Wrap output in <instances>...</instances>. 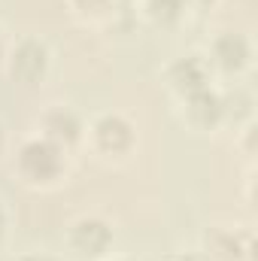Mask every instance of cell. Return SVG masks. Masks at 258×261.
I'll list each match as a JSON object with an SVG mask.
<instances>
[{
	"label": "cell",
	"mask_w": 258,
	"mask_h": 261,
	"mask_svg": "<svg viewBox=\"0 0 258 261\" xmlns=\"http://www.w3.org/2000/svg\"><path fill=\"white\" fill-rule=\"evenodd\" d=\"M15 173L31 189H52L67 176V152L43 134L24 137L15 152Z\"/></svg>",
	"instance_id": "6da1fadb"
},
{
	"label": "cell",
	"mask_w": 258,
	"mask_h": 261,
	"mask_svg": "<svg viewBox=\"0 0 258 261\" xmlns=\"http://www.w3.org/2000/svg\"><path fill=\"white\" fill-rule=\"evenodd\" d=\"M85 140L91 152L104 161H125L137 146V128L122 113H97L85 125Z\"/></svg>",
	"instance_id": "7a4b0ae2"
},
{
	"label": "cell",
	"mask_w": 258,
	"mask_h": 261,
	"mask_svg": "<svg viewBox=\"0 0 258 261\" xmlns=\"http://www.w3.org/2000/svg\"><path fill=\"white\" fill-rule=\"evenodd\" d=\"M113 243H116V231L104 216H79L67 228V249L79 261L110 258Z\"/></svg>",
	"instance_id": "3957f363"
},
{
	"label": "cell",
	"mask_w": 258,
	"mask_h": 261,
	"mask_svg": "<svg viewBox=\"0 0 258 261\" xmlns=\"http://www.w3.org/2000/svg\"><path fill=\"white\" fill-rule=\"evenodd\" d=\"M6 73L21 82V85H40L46 76H49V67H52V52H49V43L28 34V37H18L12 43V49H6Z\"/></svg>",
	"instance_id": "277c9868"
},
{
	"label": "cell",
	"mask_w": 258,
	"mask_h": 261,
	"mask_svg": "<svg viewBox=\"0 0 258 261\" xmlns=\"http://www.w3.org/2000/svg\"><path fill=\"white\" fill-rule=\"evenodd\" d=\"M210 70H219L225 76H240L246 67L252 64V43L246 34L237 31H222L213 37L210 52H207Z\"/></svg>",
	"instance_id": "5b68a950"
},
{
	"label": "cell",
	"mask_w": 258,
	"mask_h": 261,
	"mask_svg": "<svg viewBox=\"0 0 258 261\" xmlns=\"http://www.w3.org/2000/svg\"><path fill=\"white\" fill-rule=\"evenodd\" d=\"M40 134L52 143H58L64 152H70L73 146H79L85 140V122L82 116L67 107V103H52L43 116H40Z\"/></svg>",
	"instance_id": "8992f818"
},
{
	"label": "cell",
	"mask_w": 258,
	"mask_h": 261,
	"mask_svg": "<svg viewBox=\"0 0 258 261\" xmlns=\"http://www.w3.org/2000/svg\"><path fill=\"white\" fill-rule=\"evenodd\" d=\"M164 79H167V88H170V91L176 94V100H179V97H186V94H194V91L207 88L210 79H213V70H210V64H207L203 55L189 52V55H179V58H173V61L167 64Z\"/></svg>",
	"instance_id": "52a82bcc"
},
{
	"label": "cell",
	"mask_w": 258,
	"mask_h": 261,
	"mask_svg": "<svg viewBox=\"0 0 258 261\" xmlns=\"http://www.w3.org/2000/svg\"><path fill=\"white\" fill-rule=\"evenodd\" d=\"M200 252L210 261H252L255 243H252V234H246V231L216 225L203 234V249Z\"/></svg>",
	"instance_id": "ba28073f"
},
{
	"label": "cell",
	"mask_w": 258,
	"mask_h": 261,
	"mask_svg": "<svg viewBox=\"0 0 258 261\" xmlns=\"http://www.w3.org/2000/svg\"><path fill=\"white\" fill-rule=\"evenodd\" d=\"M179 113L186 119V125L192 130H213L225 122V107H222V94L207 85L194 94L179 97Z\"/></svg>",
	"instance_id": "9c48e42d"
},
{
	"label": "cell",
	"mask_w": 258,
	"mask_h": 261,
	"mask_svg": "<svg viewBox=\"0 0 258 261\" xmlns=\"http://www.w3.org/2000/svg\"><path fill=\"white\" fill-rule=\"evenodd\" d=\"M143 12L155 28H176L186 18L183 0H143Z\"/></svg>",
	"instance_id": "30bf717a"
},
{
	"label": "cell",
	"mask_w": 258,
	"mask_h": 261,
	"mask_svg": "<svg viewBox=\"0 0 258 261\" xmlns=\"http://www.w3.org/2000/svg\"><path fill=\"white\" fill-rule=\"evenodd\" d=\"M70 6H73L79 15H85V18H104V15H110L119 3H116V0H70Z\"/></svg>",
	"instance_id": "8fae6325"
},
{
	"label": "cell",
	"mask_w": 258,
	"mask_h": 261,
	"mask_svg": "<svg viewBox=\"0 0 258 261\" xmlns=\"http://www.w3.org/2000/svg\"><path fill=\"white\" fill-rule=\"evenodd\" d=\"M186 3V12H210L216 6V0H183Z\"/></svg>",
	"instance_id": "7c38bea8"
},
{
	"label": "cell",
	"mask_w": 258,
	"mask_h": 261,
	"mask_svg": "<svg viewBox=\"0 0 258 261\" xmlns=\"http://www.w3.org/2000/svg\"><path fill=\"white\" fill-rule=\"evenodd\" d=\"M164 261H210L203 252H173V255H167Z\"/></svg>",
	"instance_id": "4fadbf2b"
},
{
	"label": "cell",
	"mask_w": 258,
	"mask_h": 261,
	"mask_svg": "<svg viewBox=\"0 0 258 261\" xmlns=\"http://www.w3.org/2000/svg\"><path fill=\"white\" fill-rule=\"evenodd\" d=\"M6 231H9V213H6V206H3V200H0V243H3V237H6Z\"/></svg>",
	"instance_id": "5bb4252c"
},
{
	"label": "cell",
	"mask_w": 258,
	"mask_h": 261,
	"mask_svg": "<svg viewBox=\"0 0 258 261\" xmlns=\"http://www.w3.org/2000/svg\"><path fill=\"white\" fill-rule=\"evenodd\" d=\"M15 261H58V258H52L46 252H24V255H18Z\"/></svg>",
	"instance_id": "9a60e30c"
},
{
	"label": "cell",
	"mask_w": 258,
	"mask_h": 261,
	"mask_svg": "<svg viewBox=\"0 0 258 261\" xmlns=\"http://www.w3.org/2000/svg\"><path fill=\"white\" fill-rule=\"evenodd\" d=\"M3 58H6V43H3V31H0V64H3Z\"/></svg>",
	"instance_id": "2e32d148"
},
{
	"label": "cell",
	"mask_w": 258,
	"mask_h": 261,
	"mask_svg": "<svg viewBox=\"0 0 258 261\" xmlns=\"http://www.w3.org/2000/svg\"><path fill=\"white\" fill-rule=\"evenodd\" d=\"M3 149H6V130H3V125H0V155H3Z\"/></svg>",
	"instance_id": "e0dca14e"
},
{
	"label": "cell",
	"mask_w": 258,
	"mask_h": 261,
	"mask_svg": "<svg viewBox=\"0 0 258 261\" xmlns=\"http://www.w3.org/2000/svg\"><path fill=\"white\" fill-rule=\"evenodd\" d=\"M104 261H134V258H104Z\"/></svg>",
	"instance_id": "ac0fdd59"
},
{
	"label": "cell",
	"mask_w": 258,
	"mask_h": 261,
	"mask_svg": "<svg viewBox=\"0 0 258 261\" xmlns=\"http://www.w3.org/2000/svg\"><path fill=\"white\" fill-rule=\"evenodd\" d=\"M116 3H128V0H116Z\"/></svg>",
	"instance_id": "d6986e66"
}]
</instances>
